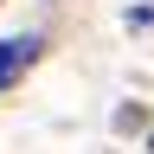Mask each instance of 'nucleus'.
<instances>
[{
  "mask_svg": "<svg viewBox=\"0 0 154 154\" xmlns=\"http://www.w3.org/2000/svg\"><path fill=\"white\" fill-rule=\"evenodd\" d=\"M32 58H38V32H19V38H7V45H0V90H7L19 71H32Z\"/></svg>",
  "mask_w": 154,
  "mask_h": 154,
  "instance_id": "f257e3e1",
  "label": "nucleus"
}]
</instances>
